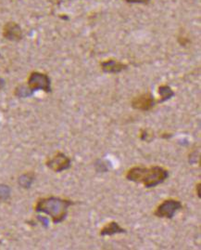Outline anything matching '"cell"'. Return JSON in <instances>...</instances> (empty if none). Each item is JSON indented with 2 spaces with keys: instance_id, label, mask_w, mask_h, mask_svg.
Here are the masks:
<instances>
[{
  "instance_id": "17",
  "label": "cell",
  "mask_w": 201,
  "mask_h": 250,
  "mask_svg": "<svg viewBox=\"0 0 201 250\" xmlns=\"http://www.w3.org/2000/svg\"><path fill=\"white\" fill-rule=\"evenodd\" d=\"M2 86H3V81H2V79L0 78V88L2 87Z\"/></svg>"
},
{
  "instance_id": "8",
  "label": "cell",
  "mask_w": 201,
  "mask_h": 250,
  "mask_svg": "<svg viewBox=\"0 0 201 250\" xmlns=\"http://www.w3.org/2000/svg\"><path fill=\"white\" fill-rule=\"evenodd\" d=\"M101 69L104 73L108 74H118L121 73L123 71H125V69H127V65L125 64L124 62H118L116 60H107L100 63Z\"/></svg>"
},
{
  "instance_id": "1",
  "label": "cell",
  "mask_w": 201,
  "mask_h": 250,
  "mask_svg": "<svg viewBox=\"0 0 201 250\" xmlns=\"http://www.w3.org/2000/svg\"><path fill=\"white\" fill-rule=\"evenodd\" d=\"M125 178L129 182L141 183L149 189L164 183L169 178V171L160 166H135L126 172Z\"/></svg>"
},
{
  "instance_id": "15",
  "label": "cell",
  "mask_w": 201,
  "mask_h": 250,
  "mask_svg": "<svg viewBox=\"0 0 201 250\" xmlns=\"http://www.w3.org/2000/svg\"><path fill=\"white\" fill-rule=\"evenodd\" d=\"M128 3H137V4H146L150 0H126Z\"/></svg>"
},
{
  "instance_id": "11",
  "label": "cell",
  "mask_w": 201,
  "mask_h": 250,
  "mask_svg": "<svg viewBox=\"0 0 201 250\" xmlns=\"http://www.w3.org/2000/svg\"><path fill=\"white\" fill-rule=\"evenodd\" d=\"M35 181V173L34 172H27L22 174L19 179L18 183L19 186L23 189H29Z\"/></svg>"
},
{
  "instance_id": "14",
  "label": "cell",
  "mask_w": 201,
  "mask_h": 250,
  "mask_svg": "<svg viewBox=\"0 0 201 250\" xmlns=\"http://www.w3.org/2000/svg\"><path fill=\"white\" fill-rule=\"evenodd\" d=\"M140 139L144 141V142H146V143H150L151 141H153L154 135L148 132L147 129H141L140 131Z\"/></svg>"
},
{
  "instance_id": "12",
  "label": "cell",
  "mask_w": 201,
  "mask_h": 250,
  "mask_svg": "<svg viewBox=\"0 0 201 250\" xmlns=\"http://www.w3.org/2000/svg\"><path fill=\"white\" fill-rule=\"evenodd\" d=\"M15 95L19 98H27L31 95H33V91L29 88L28 86H24V85H19V87H16L15 89Z\"/></svg>"
},
{
  "instance_id": "4",
  "label": "cell",
  "mask_w": 201,
  "mask_h": 250,
  "mask_svg": "<svg viewBox=\"0 0 201 250\" xmlns=\"http://www.w3.org/2000/svg\"><path fill=\"white\" fill-rule=\"evenodd\" d=\"M28 87L33 92L37 90H43L45 92H51V80L48 75L33 72L28 77Z\"/></svg>"
},
{
  "instance_id": "10",
  "label": "cell",
  "mask_w": 201,
  "mask_h": 250,
  "mask_svg": "<svg viewBox=\"0 0 201 250\" xmlns=\"http://www.w3.org/2000/svg\"><path fill=\"white\" fill-rule=\"evenodd\" d=\"M159 93L161 99L159 101H157V104H162L168 100H170L171 98L174 96V92L171 87L168 85H162L159 87Z\"/></svg>"
},
{
  "instance_id": "13",
  "label": "cell",
  "mask_w": 201,
  "mask_h": 250,
  "mask_svg": "<svg viewBox=\"0 0 201 250\" xmlns=\"http://www.w3.org/2000/svg\"><path fill=\"white\" fill-rule=\"evenodd\" d=\"M10 190L7 185H0V199L6 200L10 197Z\"/></svg>"
},
{
  "instance_id": "9",
  "label": "cell",
  "mask_w": 201,
  "mask_h": 250,
  "mask_svg": "<svg viewBox=\"0 0 201 250\" xmlns=\"http://www.w3.org/2000/svg\"><path fill=\"white\" fill-rule=\"evenodd\" d=\"M126 230L122 228L118 222L116 221H110L105 224L101 230L99 231V234L101 236H111L117 233H125Z\"/></svg>"
},
{
  "instance_id": "6",
  "label": "cell",
  "mask_w": 201,
  "mask_h": 250,
  "mask_svg": "<svg viewBox=\"0 0 201 250\" xmlns=\"http://www.w3.org/2000/svg\"><path fill=\"white\" fill-rule=\"evenodd\" d=\"M157 104V101L155 100L153 95L149 92L140 94L138 96L134 97L132 100L131 105L134 110L147 112L152 110Z\"/></svg>"
},
{
  "instance_id": "3",
  "label": "cell",
  "mask_w": 201,
  "mask_h": 250,
  "mask_svg": "<svg viewBox=\"0 0 201 250\" xmlns=\"http://www.w3.org/2000/svg\"><path fill=\"white\" fill-rule=\"evenodd\" d=\"M183 205L181 201L176 199H166L161 203L154 211V215L161 219H168L171 220L175 213L182 209Z\"/></svg>"
},
{
  "instance_id": "16",
  "label": "cell",
  "mask_w": 201,
  "mask_h": 250,
  "mask_svg": "<svg viewBox=\"0 0 201 250\" xmlns=\"http://www.w3.org/2000/svg\"><path fill=\"white\" fill-rule=\"evenodd\" d=\"M201 183H199L196 185V192H197V195H198L199 198H201Z\"/></svg>"
},
{
  "instance_id": "7",
  "label": "cell",
  "mask_w": 201,
  "mask_h": 250,
  "mask_svg": "<svg viewBox=\"0 0 201 250\" xmlns=\"http://www.w3.org/2000/svg\"><path fill=\"white\" fill-rule=\"evenodd\" d=\"M3 37L10 41L18 42L22 39V30L18 23L14 21H9L3 28Z\"/></svg>"
},
{
  "instance_id": "5",
  "label": "cell",
  "mask_w": 201,
  "mask_h": 250,
  "mask_svg": "<svg viewBox=\"0 0 201 250\" xmlns=\"http://www.w3.org/2000/svg\"><path fill=\"white\" fill-rule=\"evenodd\" d=\"M71 158L62 152H57L52 157H49L46 162L48 168L56 173L67 170L71 167Z\"/></svg>"
},
{
  "instance_id": "2",
  "label": "cell",
  "mask_w": 201,
  "mask_h": 250,
  "mask_svg": "<svg viewBox=\"0 0 201 250\" xmlns=\"http://www.w3.org/2000/svg\"><path fill=\"white\" fill-rule=\"evenodd\" d=\"M73 205L74 202L69 199L57 196H48L40 198L37 201L35 210L47 214L51 218L53 223L57 224L65 221L67 218L69 208Z\"/></svg>"
}]
</instances>
